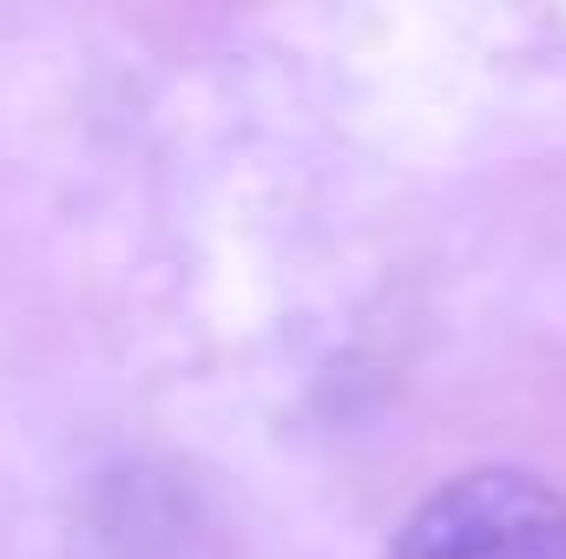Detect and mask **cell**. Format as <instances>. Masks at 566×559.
<instances>
[{"mask_svg": "<svg viewBox=\"0 0 566 559\" xmlns=\"http://www.w3.org/2000/svg\"><path fill=\"white\" fill-rule=\"evenodd\" d=\"M389 559H566V494L527 467H474L409 514Z\"/></svg>", "mask_w": 566, "mask_h": 559, "instance_id": "obj_1", "label": "cell"}]
</instances>
